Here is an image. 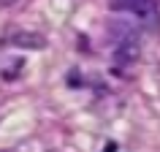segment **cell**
<instances>
[{
    "instance_id": "obj_2",
    "label": "cell",
    "mask_w": 160,
    "mask_h": 152,
    "mask_svg": "<svg viewBox=\"0 0 160 152\" xmlns=\"http://www.w3.org/2000/svg\"><path fill=\"white\" fill-rule=\"evenodd\" d=\"M11 3H17V0H0V6H11Z\"/></svg>"
},
{
    "instance_id": "obj_1",
    "label": "cell",
    "mask_w": 160,
    "mask_h": 152,
    "mask_svg": "<svg viewBox=\"0 0 160 152\" xmlns=\"http://www.w3.org/2000/svg\"><path fill=\"white\" fill-rule=\"evenodd\" d=\"M11 41L17 43V46H25V49H43V46H46V38L38 35V33H19V35H14Z\"/></svg>"
}]
</instances>
